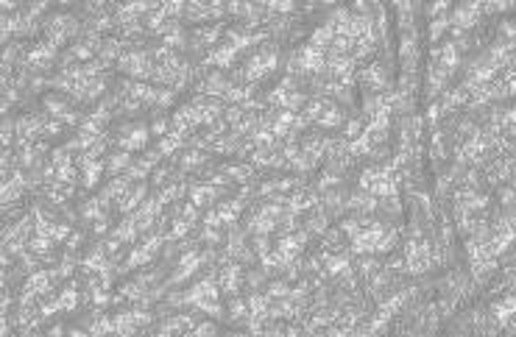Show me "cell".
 I'll list each match as a JSON object with an SVG mask.
<instances>
[{
  "mask_svg": "<svg viewBox=\"0 0 516 337\" xmlns=\"http://www.w3.org/2000/svg\"><path fill=\"white\" fill-rule=\"evenodd\" d=\"M145 142H148V131H145V128H134L131 137H126L120 145L126 148V151H134V148H145Z\"/></svg>",
  "mask_w": 516,
  "mask_h": 337,
  "instance_id": "obj_1",
  "label": "cell"
},
{
  "mask_svg": "<svg viewBox=\"0 0 516 337\" xmlns=\"http://www.w3.org/2000/svg\"><path fill=\"white\" fill-rule=\"evenodd\" d=\"M324 262H326V273H332V276H343L349 270L346 256H324Z\"/></svg>",
  "mask_w": 516,
  "mask_h": 337,
  "instance_id": "obj_2",
  "label": "cell"
},
{
  "mask_svg": "<svg viewBox=\"0 0 516 337\" xmlns=\"http://www.w3.org/2000/svg\"><path fill=\"white\" fill-rule=\"evenodd\" d=\"M215 195H218V190H212V187H196V190H193V206L209 204Z\"/></svg>",
  "mask_w": 516,
  "mask_h": 337,
  "instance_id": "obj_3",
  "label": "cell"
},
{
  "mask_svg": "<svg viewBox=\"0 0 516 337\" xmlns=\"http://www.w3.org/2000/svg\"><path fill=\"white\" fill-rule=\"evenodd\" d=\"M340 112L338 109H335V106H329V109H326L324 114H321L318 117V126H324V128H332V126H340Z\"/></svg>",
  "mask_w": 516,
  "mask_h": 337,
  "instance_id": "obj_4",
  "label": "cell"
},
{
  "mask_svg": "<svg viewBox=\"0 0 516 337\" xmlns=\"http://www.w3.org/2000/svg\"><path fill=\"white\" fill-rule=\"evenodd\" d=\"M290 295V287H288V281H274V284H271L268 287V295H265V298H288Z\"/></svg>",
  "mask_w": 516,
  "mask_h": 337,
  "instance_id": "obj_5",
  "label": "cell"
},
{
  "mask_svg": "<svg viewBox=\"0 0 516 337\" xmlns=\"http://www.w3.org/2000/svg\"><path fill=\"white\" fill-rule=\"evenodd\" d=\"M204 162V154L201 151H190V154L182 156V170H190V168H198Z\"/></svg>",
  "mask_w": 516,
  "mask_h": 337,
  "instance_id": "obj_6",
  "label": "cell"
},
{
  "mask_svg": "<svg viewBox=\"0 0 516 337\" xmlns=\"http://www.w3.org/2000/svg\"><path fill=\"white\" fill-rule=\"evenodd\" d=\"M128 162H131V156L126 154V151H123V154H117V156H112V159H109V170H123V168H128Z\"/></svg>",
  "mask_w": 516,
  "mask_h": 337,
  "instance_id": "obj_7",
  "label": "cell"
},
{
  "mask_svg": "<svg viewBox=\"0 0 516 337\" xmlns=\"http://www.w3.org/2000/svg\"><path fill=\"white\" fill-rule=\"evenodd\" d=\"M446 25H449V20H446V17H438V20H432V25H430V36H432V39H438V36L444 34Z\"/></svg>",
  "mask_w": 516,
  "mask_h": 337,
  "instance_id": "obj_8",
  "label": "cell"
},
{
  "mask_svg": "<svg viewBox=\"0 0 516 337\" xmlns=\"http://www.w3.org/2000/svg\"><path fill=\"white\" fill-rule=\"evenodd\" d=\"M148 259H151V253L145 251V248H137V251L128 256V265L134 267V265H142V262H148Z\"/></svg>",
  "mask_w": 516,
  "mask_h": 337,
  "instance_id": "obj_9",
  "label": "cell"
},
{
  "mask_svg": "<svg viewBox=\"0 0 516 337\" xmlns=\"http://www.w3.org/2000/svg\"><path fill=\"white\" fill-rule=\"evenodd\" d=\"M307 229H310V232H315V234L326 232V218H324V215H318V218H310V223H307Z\"/></svg>",
  "mask_w": 516,
  "mask_h": 337,
  "instance_id": "obj_10",
  "label": "cell"
},
{
  "mask_svg": "<svg viewBox=\"0 0 516 337\" xmlns=\"http://www.w3.org/2000/svg\"><path fill=\"white\" fill-rule=\"evenodd\" d=\"M243 315H246V304H243V301H232V309H229V318H232V321H240Z\"/></svg>",
  "mask_w": 516,
  "mask_h": 337,
  "instance_id": "obj_11",
  "label": "cell"
},
{
  "mask_svg": "<svg viewBox=\"0 0 516 337\" xmlns=\"http://www.w3.org/2000/svg\"><path fill=\"white\" fill-rule=\"evenodd\" d=\"M196 337H215V326H212V323H201V326H196Z\"/></svg>",
  "mask_w": 516,
  "mask_h": 337,
  "instance_id": "obj_12",
  "label": "cell"
},
{
  "mask_svg": "<svg viewBox=\"0 0 516 337\" xmlns=\"http://www.w3.org/2000/svg\"><path fill=\"white\" fill-rule=\"evenodd\" d=\"M151 131H154L156 137H165V131H168V123H165V120H156L154 126H151Z\"/></svg>",
  "mask_w": 516,
  "mask_h": 337,
  "instance_id": "obj_13",
  "label": "cell"
},
{
  "mask_svg": "<svg viewBox=\"0 0 516 337\" xmlns=\"http://www.w3.org/2000/svg\"><path fill=\"white\" fill-rule=\"evenodd\" d=\"M357 134H360V120H352V123L346 126V137H352V140H354Z\"/></svg>",
  "mask_w": 516,
  "mask_h": 337,
  "instance_id": "obj_14",
  "label": "cell"
},
{
  "mask_svg": "<svg viewBox=\"0 0 516 337\" xmlns=\"http://www.w3.org/2000/svg\"><path fill=\"white\" fill-rule=\"evenodd\" d=\"M326 337H346V329H329Z\"/></svg>",
  "mask_w": 516,
  "mask_h": 337,
  "instance_id": "obj_15",
  "label": "cell"
},
{
  "mask_svg": "<svg viewBox=\"0 0 516 337\" xmlns=\"http://www.w3.org/2000/svg\"><path fill=\"white\" fill-rule=\"evenodd\" d=\"M511 201H514V192L505 190V192H502V204H511Z\"/></svg>",
  "mask_w": 516,
  "mask_h": 337,
  "instance_id": "obj_16",
  "label": "cell"
},
{
  "mask_svg": "<svg viewBox=\"0 0 516 337\" xmlns=\"http://www.w3.org/2000/svg\"><path fill=\"white\" fill-rule=\"evenodd\" d=\"M502 34H505V36H511V34H514V28H511V22H502Z\"/></svg>",
  "mask_w": 516,
  "mask_h": 337,
  "instance_id": "obj_17",
  "label": "cell"
}]
</instances>
